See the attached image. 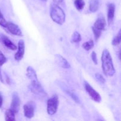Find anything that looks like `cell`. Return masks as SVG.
<instances>
[{
	"label": "cell",
	"mask_w": 121,
	"mask_h": 121,
	"mask_svg": "<svg viewBox=\"0 0 121 121\" xmlns=\"http://www.w3.org/2000/svg\"><path fill=\"white\" fill-rule=\"evenodd\" d=\"M82 37L80 33L78 31H74L72 36V41L73 43H79L81 41Z\"/></svg>",
	"instance_id": "obj_20"
},
{
	"label": "cell",
	"mask_w": 121,
	"mask_h": 121,
	"mask_svg": "<svg viewBox=\"0 0 121 121\" xmlns=\"http://www.w3.org/2000/svg\"><path fill=\"white\" fill-rule=\"evenodd\" d=\"M84 86H85V90H86V92H87V93L89 94V95L91 96V98H92V99H93L94 101L96 102L99 103L102 100L101 96H100V95L99 94L97 91H96L92 86L90 85L89 83H88L86 82H85L84 83Z\"/></svg>",
	"instance_id": "obj_5"
},
{
	"label": "cell",
	"mask_w": 121,
	"mask_h": 121,
	"mask_svg": "<svg viewBox=\"0 0 121 121\" xmlns=\"http://www.w3.org/2000/svg\"><path fill=\"white\" fill-rule=\"evenodd\" d=\"M115 12V5L114 4L110 3L108 5V22L109 25L113 22Z\"/></svg>",
	"instance_id": "obj_12"
},
{
	"label": "cell",
	"mask_w": 121,
	"mask_h": 121,
	"mask_svg": "<svg viewBox=\"0 0 121 121\" xmlns=\"http://www.w3.org/2000/svg\"><path fill=\"white\" fill-rule=\"evenodd\" d=\"M94 47V42L92 39H91L89 41L85 42V43L83 44V47L86 51H89Z\"/></svg>",
	"instance_id": "obj_19"
},
{
	"label": "cell",
	"mask_w": 121,
	"mask_h": 121,
	"mask_svg": "<svg viewBox=\"0 0 121 121\" xmlns=\"http://www.w3.org/2000/svg\"><path fill=\"white\" fill-rule=\"evenodd\" d=\"M27 76L31 80L38 79L36 72H35V70H34L31 66H28V67H27Z\"/></svg>",
	"instance_id": "obj_15"
},
{
	"label": "cell",
	"mask_w": 121,
	"mask_h": 121,
	"mask_svg": "<svg viewBox=\"0 0 121 121\" xmlns=\"http://www.w3.org/2000/svg\"><path fill=\"white\" fill-rule=\"evenodd\" d=\"M64 92H65L68 95H69L72 98V99H73L76 102L78 103V104H79V103H80V100H79V98L74 94V93L72 92V91L70 89H69L68 88H66V87H65V89H64Z\"/></svg>",
	"instance_id": "obj_17"
},
{
	"label": "cell",
	"mask_w": 121,
	"mask_h": 121,
	"mask_svg": "<svg viewBox=\"0 0 121 121\" xmlns=\"http://www.w3.org/2000/svg\"><path fill=\"white\" fill-rule=\"evenodd\" d=\"M5 28H7L9 32L14 35L18 36H22V32L18 26L11 22H7Z\"/></svg>",
	"instance_id": "obj_10"
},
{
	"label": "cell",
	"mask_w": 121,
	"mask_h": 121,
	"mask_svg": "<svg viewBox=\"0 0 121 121\" xmlns=\"http://www.w3.org/2000/svg\"><path fill=\"white\" fill-rule=\"evenodd\" d=\"M25 52V43L24 40H21L18 41V51L15 54V60L16 61H20L24 57Z\"/></svg>",
	"instance_id": "obj_9"
},
{
	"label": "cell",
	"mask_w": 121,
	"mask_h": 121,
	"mask_svg": "<svg viewBox=\"0 0 121 121\" xmlns=\"http://www.w3.org/2000/svg\"><path fill=\"white\" fill-rule=\"evenodd\" d=\"M95 77L96 78L97 80L99 82L101 83H105V82H106V80H105V78H104L102 75L100 73H96Z\"/></svg>",
	"instance_id": "obj_23"
},
{
	"label": "cell",
	"mask_w": 121,
	"mask_h": 121,
	"mask_svg": "<svg viewBox=\"0 0 121 121\" xmlns=\"http://www.w3.org/2000/svg\"><path fill=\"white\" fill-rule=\"evenodd\" d=\"M53 1L56 4H59L61 3L63 1V0H53Z\"/></svg>",
	"instance_id": "obj_28"
},
{
	"label": "cell",
	"mask_w": 121,
	"mask_h": 121,
	"mask_svg": "<svg viewBox=\"0 0 121 121\" xmlns=\"http://www.w3.org/2000/svg\"><path fill=\"white\" fill-rule=\"evenodd\" d=\"M7 22V21H6L5 19L4 18L3 15H2L1 11H0V26H2V27H5V28Z\"/></svg>",
	"instance_id": "obj_24"
},
{
	"label": "cell",
	"mask_w": 121,
	"mask_h": 121,
	"mask_svg": "<svg viewBox=\"0 0 121 121\" xmlns=\"http://www.w3.org/2000/svg\"><path fill=\"white\" fill-rule=\"evenodd\" d=\"M1 40H2L4 46L9 49L11 50H16L17 49V47L6 35L2 34L1 35Z\"/></svg>",
	"instance_id": "obj_13"
},
{
	"label": "cell",
	"mask_w": 121,
	"mask_h": 121,
	"mask_svg": "<svg viewBox=\"0 0 121 121\" xmlns=\"http://www.w3.org/2000/svg\"><path fill=\"white\" fill-rule=\"evenodd\" d=\"M91 58H92V60L93 61V62L95 65H97L98 64V59H97V55L95 52H92V55H91Z\"/></svg>",
	"instance_id": "obj_26"
},
{
	"label": "cell",
	"mask_w": 121,
	"mask_h": 121,
	"mask_svg": "<svg viewBox=\"0 0 121 121\" xmlns=\"http://www.w3.org/2000/svg\"><path fill=\"white\" fill-rule=\"evenodd\" d=\"M121 30H119L118 34L113 38V39L112 41V44L113 46H116L119 45L121 43Z\"/></svg>",
	"instance_id": "obj_21"
},
{
	"label": "cell",
	"mask_w": 121,
	"mask_h": 121,
	"mask_svg": "<svg viewBox=\"0 0 121 121\" xmlns=\"http://www.w3.org/2000/svg\"><path fill=\"white\" fill-rule=\"evenodd\" d=\"M100 0H90L89 9L92 13H95L99 9Z\"/></svg>",
	"instance_id": "obj_14"
},
{
	"label": "cell",
	"mask_w": 121,
	"mask_h": 121,
	"mask_svg": "<svg viewBox=\"0 0 121 121\" xmlns=\"http://www.w3.org/2000/svg\"><path fill=\"white\" fill-rule=\"evenodd\" d=\"M20 104H21V100L19 97L18 95L17 92H14L12 96L11 104L10 106V109L14 111L15 113H17L20 110Z\"/></svg>",
	"instance_id": "obj_7"
},
{
	"label": "cell",
	"mask_w": 121,
	"mask_h": 121,
	"mask_svg": "<svg viewBox=\"0 0 121 121\" xmlns=\"http://www.w3.org/2000/svg\"><path fill=\"white\" fill-rule=\"evenodd\" d=\"M102 67L104 73L108 77H112L115 73L112 58L108 50H104L101 57Z\"/></svg>",
	"instance_id": "obj_1"
},
{
	"label": "cell",
	"mask_w": 121,
	"mask_h": 121,
	"mask_svg": "<svg viewBox=\"0 0 121 121\" xmlns=\"http://www.w3.org/2000/svg\"><path fill=\"white\" fill-rule=\"evenodd\" d=\"M75 7L78 10L80 11L83 9L85 7V2L84 0H75L74 2Z\"/></svg>",
	"instance_id": "obj_18"
},
{
	"label": "cell",
	"mask_w": 121,
	"mask_h": 121,
	"mask_svg": "<svg viewBox=\"0 0 121 121\" xmlns=\"http://www.w3.org/2000/svg\"><path fill=\"white\" fill-rule=\"evenodd\" d=\"M24 113L26 118L31 119L34 115V111L35 108V104L34 102H28L24 105Z\"/></svg>",
	"instance_id": "obj_6"
},
{
	"label": "cell",
	"mask_w": 121,
	"mask_h": 121,
	"mask_svg": "<svg viewBox=\"0 0 121 121\" xmlns=\"http://www.w3.org/2000/svg\"><path fill=\"white\" fill-rule=\"evenodd\" d=\"M7 61V59L4 54L0 51V66H2L6 61Z\"/></svg>",
	"instance_id": "obj_25"
},
{
	"label": "cell",
	"mask_w": 121,
	"mask_h": 121,
	"mask_svg": "<svg viewBox=\"0 0 121 121\" xmlns=\"http://www.w3.org/2000/svg\"><path fill=\"white\" fill-rule=\"evenodd\" d=\"M15 113L11 109H8L5 113V121H15Z\"/></svg>",
	"instance_id": "obj_16"
},
{
	"label": "cell",
	"mask_w": 121,
	"mask_h": 121,
	"mask_svg": "<svg viewBox=\"0 0 121 121\" xmlns=\"http://www.w3.org/2000/svg\"><path fill=\"white\" fill-rule=\"evenodd\" d=\"M0 81L2 83H4V80H3V78H2V74H1V70H0Z\"/></svg>",
	"instance_id": "obj_29"
},
{
	"label": "cell",
	"mask_w": 121,
	"mask_h": 121,
	"mask_svg": "<svg viewBox=\"0 0 121 121\" xmlns=\"http://www.w3.org/2000/svg\"><path fill=\"white\" fill-rule=\"evenodd\" d=\"M92 30H93V34H94L95 35V40L96 41H98V40H99V39L100 38V35L102 34V31L100 30H98L96 29L94 27H92Z\"/></svg>",
	"instance_id": "obj_22"
},
{
	"label": "cell",
	"mask_w": 121,
	"mask_h": 121,
	"mask_svg": "<svg viewBox=\"0 0 121 121\" xmlns=\"http://www.w3.org/2000/svg\"><path fill=\"white\" fill-rule=\"evenodd\" d=\"M40 1H47V0H40Z\"/></svg>",
	"instance_id": "obj_30"
},
{
	"label": "cell",
	"mask_w": 121,
	"mask_h": 121,
	"mask_svg": "<svg viewBox=\"0 0 121 121\" xmlns=\"http://www.w3.org/2000/svg\"><path fill=\"white\" fill-rule=\"evenodd\" d=\"M2 104H3V97H2L1 93L0 92V108L2 107Z\"/></svg>",
	"instance_id": "obj_27"
},
{
	"label": "cell",
	"mask_w": 121,
	"mask_h": 121,
	"mask_svg": "<svg viewBox=\"0 0 121 121\" xmlns=\"http://www.w3.org/2000/svg\"><path fill=\"white\" fill-rule=\"evenodd\" d=\"M55 60L58 66L62 67V68L67 69H69L70 67L69 63L67 61V60L65 58H64L60 54H56Z\"/></svg>",
	"instance_id": "obj_11"
},
{
	"label": "cell",
	"mask_w": 121,
	"mask_h": 121,
	"mask_svg": "<svg viewBox=\"0 0 121 121\" xmlns=\"http://www.w3.org/2000/svg\"><path fill=\"white\" fill-rule=\"evenodd\" d=\"M50 17L54 22L60 25L63 24L66 20V14L64 11L54 3L51 5Z\"/></svg>",
	"instance_id": "obj_2"
},
{
	"label": "cell",
	"mask_w": 121,
	"mask_h": 121,
	"mask_svg": "<svg viewBox=\"0 0 121 121\" xmlns=\"http://www.w3.org/2000/svg\"><path fill=\"white\" fill-rule=\"evenodd\" d=\"M47 112L50 115H53L57 112L59 105V97L57 95H54L47 100Z\"/></svg>",
	"instance_id": "obj_4"
},
{
	"label": "cell",
	"mask_w": 121,
	"mask_h": 121,
	"mask_svg": "<svg viewBox=\"0 0 121 121\" xmlns=\"http://www.w3.org/2000/svg\"><path fill=\"white\" fill-rule=\"evenodd\" d=\"M28 88L30 90L31 92L36 95L40 97L47 96V93L44 91L38 79L31 80V83L28 86Z\"/></svg>",
	"instance_id": "obj_3"
},
{
	"label": "cell",
	"mask_w": 121,
	"mask_h": 121,
	"mask_svg": "<svg viewBox=\"0 0 121 121\" xmlns=\"http://www.w3.org/2000/svg\"><path fill=\"white\" fill-rule=\"evenodd\" d=\"M93 27L102 31L105 30L106 27V21L105 17L102 14H99Z\"/></svg>",
	"instance_id": "obj_8"
}]
</instances>
